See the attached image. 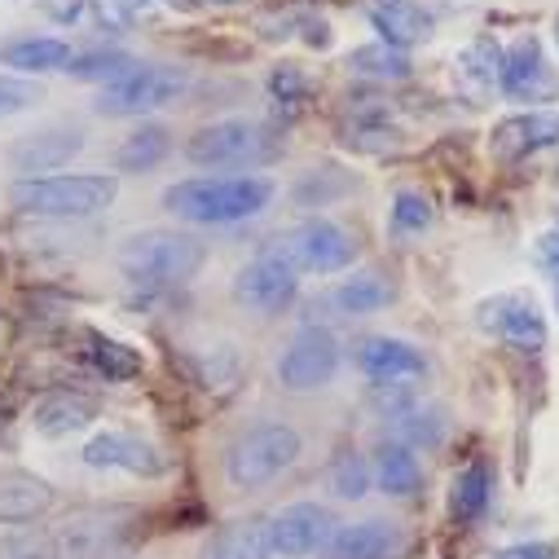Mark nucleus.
I'll return each instance as SVG.
<instances>
[{"instance_id": "41", "label": "nucleus", "mask_w": 559, "mask_h": 559, "mask_svg": "<svg viewBox=\"0 0 559 559\" xmlns=\"http://www.w3.org/2000/svg\"><path fill=\"white\" fill-rule=\"evenodd\" d=\"M212 5H238V0H212Z\"/></svg>"}, {"instance_id": "28", "label": "nucleus", "mask_w": 559, "mask_h": 559, "mask_svg": "<svg viewBox=\"0 0 559 559\" xmlns=\"http://www.w3.org/2000/svg\"><path fill=\"white\" fill-rule=\"evenodd\" d=\"M173 155V132L164 123H142L136 132H128L119 151H115V168L119 173H151Z\"/></svg>"}, {"instance_id": "43", "label": "nucleus", "mask_w": 559, "mask_h": 559, "mask_svg": "<svg viewBox=\"0 0 559 559\" xmlns=\"http://www.w3.org/2000/svg\"><path fill=\"white\" fill-rule=\"evenodd\" d=\"M555 40H559V19H555Z\"/></svg>"}, {"instance_id": "9", "label": "nucleus", "mask_w": 559, "mask_h": 559, "mask_svg": "<svg viewBox=\"0 0 559 559\" xmlns=\"http://www.w3.org/2000/svg\"><path fill=\"white\" fill-rule=\"evenodd\" d=\"M340 374V344L326 326H300L277 357V383L287 392H322Z\"/></svg>"}, {"instance_id": "11", "label": "nucleus", "mask_w": 559, "mask_h": 559, "mask_svg": "<svg viewBox=\"0 0 559 559\" xmlns=\"http://www.w3.org/2000/svg\"><path fill=\"white\" fill-rule=\"evenodd\" d=\"M296 296H300V273H296L283 255H277V251L255 255V260L242 264L238 277H234V300L247 305L251 313H264V318L287 313Z\"/></svg>"}, {"instance_id": "19", "label": "nucleus", "mask_w": 559, "mask_h": 559, "mask_svg": "<svg viewBox=\"0 0 559 559\" xmlns=\"http://www.w3.org/2000/svg\"><path fill=\"white\" fill-rule=\"evenodd\" d=\"M396 300V283L379 269H361L344 283H335L326 296H322V309L331 318H370L379 309H388Z\"/></svg>"}, {"instance_id": "2", "label": "nucleus", "mask_w": 559, "mask_h": 559, "mask_svg": "<svg viewBox=\"0 0 559 559\" xmlns=\"http://www.w3.org/2000/svg\"><path fill=\"white\" fill-rule=\"evenodd\" d=\"M119 199L115 173H53V177H19L10 186V203L23 216L45 221H88L102 216Z\"/></svg>"}, {"instance_id": "1", "label": "nucleus", "mask_w": 559, "mask_h": 559, "mask_svg": "<svg viewBox=\"0 0 559 559\" xmlns=\"http://www.w3.org/2000/svg\"><path fill=\"white\" fill-rule=\"evenodd\" d=\"M273 203V181L255 173L238 177H190L164 190V207L190 225H238Z\"/></svg>"}, {"instance_id": "26", "label": "nucleus", "mask_w": 559, "mask_h": 559, "mask_svg": "<svg viewBox=\"0 0 559 559\" xmlns=\"http://www.w3.org/2000/svg\"><path fill=\"white\" fill-rule=\"evenodd\" d=\"M374 485H379L388 498H414L418 489H424V463L414 459L409 445L383 441L379 454H374Z\"/></svg>"}, {"instance_id": "25", "label": "nucleus", "mask_w": 559, "mask_h": 559, "mask_svg": "<svg viewBox=\"0 0 559 559\" xmlns=\"http://www.w3.org/2000/svg\"><path fill=\"white\" fill-rule=\"evenodd\" d=\"M199 559H273V542H269V520H238L225 524L207 537Z\"/></svg>"}, {"instance_id": "31", "label": "nucleus", "mask_w": 559, "mask_h": 559, "mask_svg": "<svg viewBox=\"0 0 559 559\" xmlns=\"http://www.w3.org/2000/svg\"><path fill=\"white\" fill-rule=\"evenodd\" d=\"M84 353H88V361H93V370L97 374H106L110 383H128V379H136L142 374V353L136 348H128L123 340H110V335H102V331H88L84 335Z\"/></svg>"}, {"instance_id": "5", "label": "nucleus", "mask_w": 559, "mask_h": 559, "mask_svg": "<svg viewBox=\"0 0 559 559\" xmlns=\"http://www.w3.org/2000/svg\"><path fill=\"white\" fill-rule=\"evenodd\" d=\"M305 441L292 424L283 418H269V424L247 428L229 450H225V480L238 493H255L264 485H273L287 467H296Z\"/></svg>"}, {"instance_id": "18", "label": "nucleus", "mask_w": 559, "mask_h": 559, "mask_svg": "<svg viewBox=\"0 0 559 559\" xmlns=\"http://www.w3.org/2000/svg\"><path fill=\"white\" fill-rule=\"evenodd\" d=\"M401 550H405L401 524H392V520H357V524H340L318 555L322 559H396Z\"/></svg>"}, {"instance_id": "20", "label": "nucleus", "mask_w": 559, "mask_h": 559, "mask_svg": "<svg viewBox=\"0 0 559 559\" xmlns=\"http://www.w3.org/2000/svg\"><path fill=\"white\" fill-rule=\"evenodd\" d=\"M454 80H459V93L472 97L476 106L489 102L502 80V45L493 36H476L472 45H463V53L454 58Z\"/></svg>"}, {"instance_id": "32", "label": "nucleus", "mask_w": 559, "mask_h": 559, "mask_svg": "<svg viewBox=\"0 0 559 559\" xmlns=\"http://www.w3.org/2000/svg\"><path fill=\"white\" fill-rule=\"evenodd\" d=\"M136 67V58H128V53H119V49H93V53H80V58H71V67H67V75L71 80H84V84H119L123 75H132Z\"/></svg>"}, {"instance_id": "39", "label": "nucleus", "mask_w": 559, "mask_h": 559, "mask_svg": "<svg viewBox=\"0 0 559 559\" xmlns=\"http://www.w3.org/2000/svg\"><path fill=\"white\" fill-rule=\"evenodd\" d=\"M489 559H555V546L550 542H520V546H507Z\"/></svg>"}, {"instance_id": "12", "label": "nucleus", "mask_w": 559, "mask_h": 559, "mask_svg": "<svg viewBox=\"0 0 559 559\" xmlns=\"http://www.w3.org/2000/svg\"><path fill=\"white\" fill-rule=\"evenodd\" d=\"M476 322H480V331L498 335L507 348H515L524 357H537L546 348V318H542L537 300L524 292H502V296L485 300L476 309Z\"/></svg>"}, {"instance_id": "7", "label": "nucleus", "mask_w": 559, "mask_h": 559, "mask_svg": "<svg viewBox=\"0 0 559 559\" xmlns=\"http://www.w3.org/2000/svg\"><path fill=\"white\" fill-rule=\"evenodd\" d=\"M190 93V75L181 67H136L119 84H106L93 102L97 115L106 119H128V115H151L159 106H173L177 97Z\"/></svg>"}, {"instance_id": "30", "label": "nucleus", "mask_w": 559, "mask_h": 559, "mask_svg": "<svg viewBox=\"0 0 559 559\" xmlns=\"http://www.w3.org/2000/svg\"><path fill=\"white\" fill-rule=\"evenodd\" d=\"M340 136H344V146H353V151H366V155H388V151H396L401 146V132L388 123V110H353V119H344V128H340Z\"/></svg>"}, {"instance_id": "3", "label": "nucleus", "mask_w": 559, "mask_h": 559, "mask_svg": "<svg viewBox=\"0 0 559 559\" xmlns=\"http://www.w3.org/2000/svg\"><path fill=\"white\" fill-rule=\"evenodd\" d=\"M203 260H207V247L194 234H177V229H146L119 247L123 277L142 287H186L203 269Z\"/></svg>"}, {"instance_id": "16", "label": "nucleus", "mask_w": 559, "mask_h": 559, "mask_svg": "<svg viewBox=\"0 0 559 559\" xmlns=\"http://www.w3.org/2000/svg\"><path fill=\"white\" fill-rule=\"evenodd\" d=\"M357 370L374 383H414L428 374V357L424 348H414L409 340H396V335H370L357 344Z\"/></svg>"}, {"instance_id": "35", "label": "nucleus", "mask_w": 559, "mask_h": 559, "mask_svg": "<svg viewBox=\"0 0 559 559\" xmlns=\"http://www.w3.org/2000/svg\"><path fill=\"white\" fill-rule=\"evenodd\" d=\"M326 485H331L335 498L361 502V498L370 493V463H366L357 450H344V454H335V463H331V472H326Z\"/></svg>"}, {"instance_id": "36", "label": "nucleus", "mask_w": 559, "mask_h": 559, "mask_svg": "<svg viewBox=\"0 0 559 559\" xmlns=\"http://www.w3.org/2000/svg\"><path fill=\"white\" fill-rule=\"evenodd\" d=\"M0 559H58L53 533L36 524H19L10 533H0Z\"/></svg>"}, {"instance_id": "22", "label": "nucleus", "mask_w": 559, "mask_h": 559, "mask_svg": "<svg viewBox=\"0 0 559 559\" xmlns=\"http://www.w3.org/2000/svg\"><path fill=\"white\" fill-rule=\"evenodd\" d=\"M93 418H97L93 396L62 388V392H49V396L32 409V428H36L45 441H62V437H71V432H84Z\"/></svg>"}, {"instance_id": "29", "label": "nucleus", "mask_w": 559, "mask_h": 559, "mask_svg": "<svg viewBox=\"0 0 559 559\" xmlns=\"http://www.w3.org/2000/svg\"><path fill=\"white\" fill-rule=\"evenodd\" d=\"M344 67H348L353 75H361V80H374V84H401V80L414 75L409 53H405V49H392V45H383V40L353 49Z\"/></svg>"}, {"instance_id": "40", "label": "nucleus", "mask_w": 559, "mask_h": 559, "mask_svg": "<svg viewBox=\"0 0 559 559\" xmlns=\"http://www.w3.org/2000/svg\"><path fill=\"white\" fill-rule=\"evenodd\" d=\"M106 5H115L123 19H132V14H146V10L155 5V0H106Z\"/></svg>"}, {"instance_id": "24", "label": "nucleus", "mask_w": 559, "mask_h": 559, "mask_svg": "<svg viewBox=\"0 0 559 559\" xmlns=\"http://www.w3.org/2000/svg\"><path fill=\"white\" fill-rule=\"evenodd\" d=\"M71 45L62 36H14L0 45V62L14 67L19 75H49L71 67Z\"/></svg>"}, {"instance_id": "8", "label": "nucleus", "mask_w": 559, "mask_h": 559, "mask_svg": "<svg viewBox=\"0 0 559 559\" xmlns=\"http://www.w3.org/2000/svg\"><path fill=\"white\" fill-rule=\"evenodd\" d=\"M277 255H283L296 273H344L357 260V238L344 225L313 216L277 242Z\"/></svg>"}, {"instance_id": "37", "label": "nucleus", "mask_w": 559, "mask_h": 559, "mask_svg": "<svg viewBox=\"0 0 559 559\" xmlns=\"http://www.w3.org/2000/svg\"><path fill=\"white\" fill-rule=\"evenodd\" d=\"M40 102V84L36 80H23V75H0V119H10L27 106Z\"/></svg>"}, {"instance_id": "42", "label": "nucleus", "mask_w": 559, "mask_h": 559, "mask_svg": "<svg viewBox=\"0 0 559 559\" xmlns=\"http://www.w3.org/2000/svg\"><path fill=\"white\" fill-rule=\"evenodd\" d=\"M555 309H559V277H555Z\"/></svg>"}, {"instance_id": "33", "label": "nucleus", "mask_w": 559, "mask_h": 559, "mask_svg": "<svg viewBox=\"0 0 559 559\" xmlns=\"http://www.w3.org/2000/svg\"><path fill=\"white\" fill-rule=\"evenodd\" d=\"M437 212H432V199L424 190H396L392 194V212H388V225L396 238H424L432 229Z\"/></svg>"}, {"instance_id": "17", "label": "nucleus", "mask_w": 559, "mask_h": 559, "mask_svg": "<svg viewBox=\"0 0 559 559\" xmlns=\"http://www.w3.org/2000/svg\"><path fill=\"white\" fill-rule=\"evenodd\" d=\"M80 151H84V132L80 128H40V132L19 136L14 151H10V164L23 177H45V173L67 168Z\"/></svg>"}, {"instance_id": "10", "label": "nucleus", "mask_w": 559, "mask_h": 559, "mask_svg": "<svg viewBox=\"0 0 559 559\" xmlns=\"http://www.w3.org/2000/svg\"><path fill=\"white\" fill-rule=\"evenodd\" d=\"M507 102H520L528 110H542V102L559 97V75L546 62V49L537 36H520L511 40V49H502V80H498Z\"/></svg>"}, {"instance_id": "13", "label": "nucleus", "mask_w": 559, "mask_h": 559, "mask_svg": "<svg viewBox=\"0 0 559 559\" xmlns=\"http://www.w3.org/2000/svg\"><path fill=\"white\" fill-rule=\"evenodd\" d=\"M335 515L318 502H292L277 515H269V542H273V559H305L318 555L331 533H335Z\"/></svg>"}, {"instance_id": "4", "label": "nucleus", "mask_w": 559, "mask_h": 559, "mask_svg": "<svg viewBox=\"0 0 559 559\" xmlns=\"http://www.w3.org/2000/svg\"><path fill=\"white\" fill-rule=\"evenodd\" d=\"M142 546V515L132 507H84L53 528L58 559H132Z\"/></svg>"}, {"instance_id": "14", "label": "nucleus", "mask_w": 559, "mask_h": 559, "mask_svg": "<svg viewBox=\"0 0 559 559\" xmlns=\"http://www.w3.org/2000/svg\"><path fill=\"white\" fill-rule=\"evenodd\" d=\"M80 459H84L88 472H128V476H142V480H155V476L168 472V459L151 441L132 437V432H119V428L97 432L80 450Z\"/></svg>"}, {"instance_id": "23", "label": "nucleus", "mask_w": 559, "mask_h": 559, "mask_svg": "<svg viewBox=\"0 0 559 559\" xmlns=\"http://www.w3.org/2000/svg\"><path fill=\"white\" fill-rule=\"evenodd\" d=\"M370 27L392 49H409V45L432 40V14L418 5V0H379L370 10Z\"/></svg>"}, {"instance_id": "21", "label": "nucleus", "mask_w": 559, "mask_h": 559, "mask_svg": "<svg viewBox=\"0 0 559 559\" xmlns=\"http://www.w3.org/2000/svg\"><path fill=\"white\" fill-rule=\"evenodd\" d=\"M53 507V485L23 472L5 467L0 472V524H32Z\"/></svg>"}, {"instance_id": "15", "label": "nucleus", "mask_w": 559, "mask_h": 559, "mask_svg": "<svg viewBox=\"0 0 559 559\" xmlns=\"http://www.w3.org/2000/svg\"><path fill=\"white\" fill-rule=\"evenodd\" d=\"M559 146V110H524L493 128L489 151L498 164H524L542 151Z\"/></svg>"}, {"instance_id": "38", "label": "nucleus", "mask_w": 559, "mask_h": 559, "mask_svg": "<svg viewBox=\"0 0 559 559\" xmlns=\"http://www.w3.org/2000/svg\"><path fill=\"white\" fill-rule=\"evenodd\" d=\"M533 260H537V269H542V273L559 277V225H555V229H546V234L537 238V247H533Z\"/></svg>"}, {"instance_id": "34", "label": "nucleus", "mask_w": 559, "mask_h": 559, "mask_svg": "<svg viewBox=\"0 0 559 559\" xmlns=\"http://www.w3.org/2000/svg\"><path fill=\"white\" fill-rule=\"evenodd\" d=\"M269 93H273V106H277V115H283V123H292L309 106V75L296 62H283L269 75Z\"/></svg>"}, {"instance_id": "6", "label": "nucleus", "mask_w": 559, "mask_h": 559, "mask_svg": "<svg viewBox=\"0 0 559 559\" xmlns=\"http://www.w3.org/2000/svg\"><path fill=\"white\" fill-rule=\"evenodd\" d=\"M277 155H283V136L260 119H216L186 142V159L199 168H260Z\"/></svg>"}, {"instance_id": "27", "label": "nucleus", "mask_w": 559, "mask_h": 559, "mask_svg": "<svg viewBox=\"0 0 559 559\" xmlns=\"http://www.w3.org/2000/svg\"><path fill=\"white\" fill-rule=\"evenodd\" d=\"M493 502V467L485 459H472L454 485H450V515L454 524H476Z\"/></svg>"}]
</instances>
